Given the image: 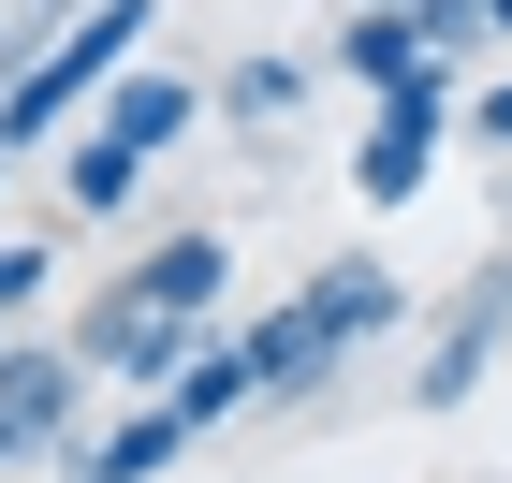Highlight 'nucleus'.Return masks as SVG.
Returning a JSON list of instances; mask_svg holds the SVG:
<instances>
[{"label":"nucleus","instance_id":"obj_1","mask_svg":"<svg viewBox=\"0 0 512 483\" xmlns=\"http://www.w3.org/2000/svg\"><path fill=\"white\" fill-rule=\"evenodd\" d=\"M147 30H161V0H74V15L44 30V59L0 88V161H15V147H59V132L147 59Z\"/></svg>","mask_w":512,"mask_h":483},{"label":"nucleus","instance_id":"obj_2","mask_svg":"<svg viewBox=\"0 0 512 483\" xmlns=\"http://www.w3.org/2000/svg\"><path fill=\"white\" fill-rule=\"evenodd\" d=\"M454 103H469V88H454V59H425V74H395L381 103H366V147H352V191L381 205V220H395V205H410V191H425V176H439V147H454Z\"/></svg>","mask_w":512,"mask_h":483},{"label":"nucleus","instance_id":"obj_3","mask_svg":"<svg viewBox=\"0 0 512 483\" xmlns=\"http://www.w3.org/2000/svg\"><path fill=\"white\" fill-rule=\"evenodd\" d=\"M191 337H205L191 308H161V293H132V279H103L74 308V366L88 381H132V396H161V381L191 366Z\"/></svg>","mask_w":512,"mask_h":483},{"label":"nucleus","instance_id":"obj_4","mask_svg":"<svg viewBox=\"0 0 512 483\" xmlns=\"http://www.w3.org/2000/svg\"><path fill=\"white\" fill-rule=\"evenodd\" d=\"M74 381H88L74 337H0V469L74 440Z\"/></svg>","mask_w":512,"mask_h":483},{"label":"nucleus","instance_id":"obj_5","mask_svg":"<svg viewBox=\"0 0 512 483\" xmlns=\"http://www.w3.org/2000/svg\"><path fill=\"white\" fill-rule=\"evenodd\" d=\"M498 337H512V249L469 279V308L439 322V352L410 366V396H425V410H469V396H483V366H498Z\"/></svg>","mask_w":512,"mask_h":483},{"label":"nucleus","instance_id":"obj_6","mask_svg":"<svg viewBox=\"0 0 512 483\" xmlns=\"http://www.w3.org/2000/svg\"><path fill=\"white\" fill-rule=\"evenodd\" d=\"M293 337H308L322 366L337 352H366V337H395V264H366V249H337L308 293H293Z\"/></svg>","mask_w":512,"mask_h":483},{"label":"nucleus","instance_id":"obj_7","mask_svg":"<svg viewBox=\"0 0 512 483\" xmlns=\"http://www.w3.org/2000/svg\"><path fill=\"white\" fill-rule=\"evenodd\" d=\"M88 118L118 132L132 161H161V147H191V118H205V74H161V59H132V74L103 88V103H88Z\"/></svg>","mask_w":512,"mask_h":483},{"label":"nucleus","instance_id":"obj_8","mask_svg":"<svg viewBox=\"0 0 512 483\" xmlns=\"http://www.w3.org/2000/svg\"><path fill=\"white\" fill-rule=\"evenodd\" d=\"M322 59H337V74H352L366 103H381L395 74H425V30H410V0H352V15H337V44H322Z\"/></svg>","mask_w":512,"mask_h":483},{"label":"nucleus","instance_id":"obj_9","mask_svg":"<svg viewBox=\"0 0 512 483\" xmlns=\"http://www.w3.org/2000/svg\"><path fill=\"white\" fill-rule=\"evenodd\" d=\"M118 279H132V293H161V308H191V322H220V293H235V249H220V235H161V249H132Z\"/></svg>","mask_w":512,"mask_h":483},{"label":"nucleus","instance_id":"obj_10","mask_svg":"<svg viewBox=\"0 0 512 483\" xmlns=\"http://www.w3.org/2000/svg\"><path fill=\"white\" fill-rule=\"evenodd\" d=\"M264 396V381H249V337H191V366H176V381H161V410H176V425H235V410Z\"/></svg>","mask_w":512,"mask_h":483},{"label":"nucleus","instance_id":"obj_11","mask_svg":"<svg viewBox=\"0 0 512 483\" xmlns=\"http://www.w3.org/2000/svg\"><path fill=\"white\" fill-rule=\"evenodd\" d=\"M132 191H147V161H132L103 118H74V132H59V205H74V220H118Z\"/></svg>","mask_w":512,"mask_h":483},{"label":"nucleus","instance_id":"obj_12","mask_svg":"<svg viewBox=\"0 0 512 483\" xmlns=\"http://www.w3.org/2000/svg\"><path fill=\"white\" fill-rule=\"evenodd\" d=\"M176 454H191V425H176V410H132V425H118V440H88L74 454V483H161V469H176Z\"/></svg>","mask_w":512,"mask_h":483},{"label":"nucleus","instance_id":"obj_13","mask_svg":"<svg viewBox=\"0 0 512 483\" xmlns=\"http://www.w3.org/2000/svg\"><path fill=\"white\" fill-rule=\"evenodd\" d=\"M293 103H308V59H235V74L205 88V118H249V132H278Z\"/></svg>","mask_w":512,"mask_h":483},{"label":"nucleus","instance_id":"obj_14","mask_svg":"<svg viewBox=\"0 0 512 483\" xmlns=\"http://www.w3.org/2000/svg\"><path fill=\"white\" fill-rule=\"evenodd\" d=\"M410 30H425V59H454V44H483V0H410Z\"/></svg>","mask_w":512,"mask_h":483},{"label":"nucleus","instance_id":"obj_15","mask_svg":"<svg viewBox=\"0 0 512 483\" xmlns=\"http://www.w3.org/2000/svg\"><path fill=\"white\" fill-rule=\"evenodd\" d=\"M454 132H469V147H498V161H512V74H498V88H469V103H454Z\"/></svg>","mask_w":512,"mask_h":483},{"label":"nucleus","instance_id":"obj_16","mask_svg":"<svg viewBox=\"0 0 512 483\" xmlns=\"http://www.w3.org/2000/svg\"><path fill=\"white\" fill-rule=\"evenodd\" d=\"M30 293H44V249H30V235H0V322L30 308Z\"/></svg>","mask_w":512,"mask_h":483},{"label":"nucleus","instance_id":"obj_17","mask_svg":"<svg viewBox=\"0 0 512 483\" xmlns=\"http://www.w3.org/2000/svg\"><path fill=\"white\" fill-rule=\"evenodd\" d=\"M483 30H512V0H483Z\"/></svg>","mask_w":512,"mask_h":483}]
</instances>
